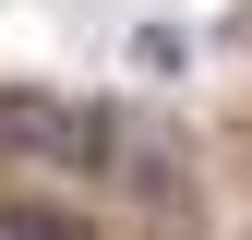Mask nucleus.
Masks as SVG:
<instances>
[{"mask_svg":"<svg viewBox=\"0 0 252 240\" xmlns=\"http://www.w3.org/2000/svg\"><path fill=\"white\" fill-rule=\"evenodd\" d=\"M0 240H84V216H60V204H12Z\"/></svg>","mask_w":252,"mask_h":240,"instance_id":"f257e3e1","label":"nucleus"}]
</instances>
